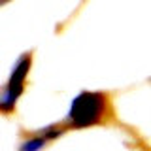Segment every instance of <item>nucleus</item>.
<instances>
[{"mask_svg": "<svg viewBox=\"0 0 151 151\" xmlns=\"http://www.w3.org/2000/svg\"><path fill=\"white\" fill-rule=\"evenodd\" d=\"M63 132H64L63 129H53V127H47V129H44V130L38 132V136H42V138L47 142V140H55V138H59Z\"/></svg>", "mask_w": 151, "mask_h": 151, "instance_id": "20e7f679", "label": "nucleus"}, {"mask_svg": "<svg viewBox=\"0 0 151 151\" xmlns=\"http://www.w3.org/2000/svg\"><path fill=\"white\" fill-rule=\"evenodd\" d=\"M108 108V98L104 93L81 91L72 100L68 110V125L74 129H87L102 121Z\"/></svg>", "mask_w": 151, "mask_h": 151, "instance_id": "f257e3e1", "label": "nucleus"}, {"mask_svg": "<svg viewBox=\"0 0 151 151\" xmlns=\"http://www.w3.org/2000/svg\"><path fill=\"white\" fill-rule=\"evenodd\" d=\"M28 68H30V55H23L21 59L17 60V64L13 66L9 81H8V87H6V91H4L2 98H0V110L2 111H12L13 106H15V102H17V98L23 94L25 78H27Z\"/></svg>", "mask_w": 151, "mask_h": 151, "instance_id": "f03ea898", "label": "nucleus"}, {"mask_svg": "<svg viewBox=\"0 0 151 151\" xmlns=\"http://www.w3.org/2000/svg\"><path fill=\"white\" fill-rule=\"evenodd\" d=\"M45 145V140L42 136H34V138H28L25 144L19 147V151H40Z\"/></svg>", "mask_w": 151, "mask_h": 151, "instance_id": "7ed1b4c3", "label": "nucleus"}]
</instances>
